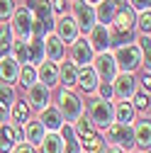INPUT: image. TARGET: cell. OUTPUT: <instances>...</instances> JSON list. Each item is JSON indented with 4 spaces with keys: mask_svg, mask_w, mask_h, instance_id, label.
I'll return each mask as SVG.
<instances>
[{
    "mask_svg": "<svg viewBox=\"0 0 151 153\" xmlns=\"http://www.w3.org/2000/svg\"><path fill=\"white\" fill-rule=\"evenodd\" d=\"M115 63L122 66L124 73H132L134 68H139L141 66V51H139V46H132V44L122 46L117 51V56H115Z\"/></svg>",
    "mask_w": 151,
    "mask_h": 153,
    "instance_id": "cell-4",
    "label": "cell"
},
{
    "mask_svg": "<svg viewBox=\"0 0 151 153\" xmlns=\"http://www.w3.org/2000/svg\"><path fill=\"white\" fill-rule=\"evenodd\" d=\"M56 36H59L61 42H76L78 39V25H76V20H71V17H61L59 25H56Z\"/></svg>",
    "mask_w": 151,
    "mask_h": 153,
    "instance_id": "cell-14",
    "label": "cell"
},
{
    "mask_svg": "<svg viewBox=\"0 0 151 153\" xmlns=\"http://www.w3.org/2000/svg\"><path fill=\"white\" fill-rule=\"evenodd\" d=\"M15 12V0H0V20H7Z\"/></svg>",
    "mask_w": 151,
    "mask_h": 153,
    "instance_id": "cell-34",
    "label": "cell"
},
{
    "mask_svg": "<svg viewBox=\"0 0 151 153\" xmlns=\"http://www.w3.org/2000/svg\"><path fill=\"white\" fill-rule=\"evenodd\" d=\"M12 117H15V122H27V117H29V107H27V102H17L15 109H12Z\"/></svg>",
    "mask_w": 151,
    "mask_h": 153,
    "instance_id": "cell-33",
    "label": "cell"
},
{
    "mask_svg": "<svg viewBox=\"0 0 151 153\" xmlns=\"http://www.w3.org/2000/svg\"><path fill=\"white\" fill-rule=\"evenodd\" d=\"M54 10L56 12H66V3L64 0H54Z\"/></svg>",
    "mask_w": 151,
    "mask_h": 153,
    "instance_id": "cell-43",
    "label": "cell"
},
{
    "mask_svg": "<svg viewBox=\"0 0 151 153\" xmlns=\"http://www.w3.org/2000/svg\"><path fill=\"white\" fill-rule=\"evenodd\" d=\"M76 78H78V68H76L73 63H64L61 71H59V83L71 88V85H76Z\"/></svg>",
    "mask_w": 151,
    "mask_h": 153,
    "instance_id": "cell-25",
    "label": "cell"
},
{
    "mask_svg": "<svg viewBox=\"0 0 151 153\" xmlns=\"http://www.w3.org/2000/svg\"><path fill=\"white\" fill-rule=\"evenodd\" d=\"M122 3H124V0H115V5H122Z\"/></svg>",
    "mask_w": 151,
    "mask_h": 153,
    "instance_id": "cell-47",
    "label": "cell"
},
{
    "mask_svg": "<svg viewBox=\"0 0 151 153\" xmlns=\"http://www.w3.org/2000/svg\"><path fill=\"white\" fill-rule=\"evenodd\" d=\"M34 10H37V27H34V34L37 36H46V32H49V27H51V7H49V3L46 0H39L37 5H32Z\"/></svg>",
    "mask_w": 151,
    "mask_h": 153,
    "instance_id": "cell-7",
    "label": "cell"
},
{
    "mask_svg": "<svg viewBox=\"0 0 151 153\" xmlns=\"http://www.w3.org/2000/svg\"><path fill=\"white\" fill-rule=\"evenodd\" d=\"M17 75H20V63L10 56H3L0 59V80L3 83H15Z\"/></svg>",
    "mask_w": 151,
    "mask_h": 153,
    "instance_id": "cell-15",
    "label": "cell"
},
{
    "mask_svg": "<svg viewBox=\"0 0 151 153\" xmlns=\"http://www.w3.org/2000/svg\"><path fill=\"white\" fill-rule=\"evenodd\" d=\"M102 153H122L117 146H112V148H102Z\"/></svg>",
    "mask_w": 151,
    "mask_h": 153,
    "instance_id": "cell-45",
    "label": "cell"
},
{
    "mask_svg": "<svg viewBox=\"0 0 151 153\" xmlns=\"http://www.w3.org/2000/svg\"><path fill=\"white\" fill-rule=\"evenodd\" d=\"M0 112H10V105H7L3 97H0Z\"/></svg>",
    "mask_w": 151,
    "mask_h": 153,
    "instance_id": "cell-44",
    "label": "cell"
},
{
    "mask_svg": "<svg viewBox=\"0 0 151 153\" xmlns=\"http://www.w3.org/2000/svg\"><path fill=\"white\" fill-rule=\"evenodd\" d=\"M112 22H115V29L117 32H129L132 25H134V15H132V10H120L115 12V17H112Z\"/></svg>",
    "mask_w": 151,
    "mask_h": 153,
    "instance_id": "cell-23",
    "label": "cell"
},
{
    "mask_svg": "<svg viewBox=\"0 0 151 153\" xmlns=\"http://www.w3.org/2000/svg\"><path fill=\"white\" fill-rule=\"evenodd\" d=\"M44 59L46 61H61L64 59V42L56 34L44 36Z\"/></svg>",
    "mask_w": 151,
    "mask_h": 153,
    "instance_id": "cell-11",
    "label": "cell"
},
{
    "mask_svg": "<svg viewBox=\"0 0 151 153\" xmlns=\"http://www.w3.org/2000/svg\"><path fill=\"white\" fill-rule=\"evenodd\" d=\"M100 95H102V100H110L112 97V88L105 83V85H100Z\"/></svg>",
    "mask_w": 151,
    "mask_h": 153,
    "instance_id": "cell-42",
    "label": "cell"
},
{
    "mask_svg": "<svg viewBox=\"0 0 151 153\" xmlns=\"http://www.w3.org/2000/svg\"><path fill=\"white\" fill-rule=\"evenodd\" d=\"M42 124H44V129H51V131H56V129H61V122H64V117H61V112L59 109H54V107H44V112H42V119H39Z\"/></svg>",
    "mask_w": 151,
    "mask_h": 153,
    "instance_id": "cell-20",
    "label": "cell"
},
{
    "mask_svg": "<svg viewBox=\"0 0 151 153\" xmlns=\"http://www.w3.org/2000/svg\"><path fill=\"white\" fill-rule=\"evenodd\" d=\"M27 61L29 63H42L44 61V39L37 36L27 44Z\"/></svg>",
    "mask_w": 151,
    "mask_h": 153,
    "instance_id": "cell-21",
    "label": "cell"
},
{
    "mask_svg": "<svg viewBox=\"0 0 151 153\" xmlns=\"http://www.w3.org/2000/svg\"><path fill=\"white\" fill-rule=\"evenodd\" d=\"M12 34L15 36H20L22 42L32 39V34H34V22H32V15L27 7H20L15 12V20H12Z\"/></svg>",
    "mask_w": 151,
    "mask_h": 153,
    "instance_id": "cell-3",
    "label": "cell"
},
{
    "mask_svg": "<svg viewBox=\"0 0 151 153\" xmlns=\"http://www.w3.org/2000/svg\"><path fill=\"white\" fill-rule=\"evenodd\" d=\"M81 109H83V105L78 100V95H73L71 90H61L59 92V112H61V117L73 122V119L81 117Z\"/></svg>",
    "mask_w": 151,
    "mask_h": 153,
    "instance_id": "cell-2",
    "label": "cell"
},
{
    "mask_svg": "<svg viewBox=\"0 0 151 153\" xmlns=\"http://www.w3.org/2000/svg\"><path fill=\"white\" fill-rule=\"evenodd\" d=\"M149 139H151V129H149V122H139L137 129H134V143H139L141 148L149 151Z\"/></svg>",
    "mask_w": 151,
    "mask_h": 153,
    "instance_id": "cell-24",
    "label": "cell"
},
{
    "mask_svg": "<svg viewBox=\"0 0 151 153\" xmlns=\"http://www.w3.org/2000/svg\"><path fill=\"white\" fill-rule=\"evenodd\" d=\"M22 139V131L15 126H0V153H10L15 141Z\"/></svg>",
    "mask_w": 151,
    "mask_h": 153,
    "instance_id": "cell-16",
    "label": "cell"
},
{
    "mask_svg": "<svg viewBox=\"0 0 151 153\" xmlns=\"http://www.w3.org/2000/svg\"><path fill=\"white\" fill-rule=\"evenodd\" d=\"M42 146H44V153H64V141H61V136H56V134L44 136Z\"/></svg>",
    "mask_w": 151,
    "mask_h": 153,
    "instance_id": "cell-27",
    "label": "cell"
},
{
    "mask_svg": "<svg viewBox=\"0 0 151 153\" xmlns=\"http://www.w3.org/2000/svg\"><path fill=\"white\" fill-rule=\"evenodd\" d=\"M88 44H90L93 49H98V51H105V49L110 46V32H107V27H105V25H93V27H90V39H88Z\"/></svg>",
    "mask_w": 151,
    "mask_h": 153,
    "instance_id": "cell-12",
    "label": "cell"
},
{
    "mask_svg": "<svg viewBox=\"0 0 151 153\" xmlns=\"http://www.w3.org/2000/svg\"><path fill=\"white\" fill-rule=\"evenodd\" d=\"M132 7L144 12V10H149V0H132Z\"/></svg>",
    "mask_w": 151,
    "mask_h": 153,
    "instance_id": "cell-40",
    "label": "cell"
},
{
    "mask_svg": "<svg viewBox=\"0 0 151 153\" xmlns=\"http://www.w3.org/2000/svg\"><path fill=\"white\" fill-rule=\"evenodd\" d=\"M0 122H3V119H0Z\"/></svg>",
    "mask_w": 151,
    "mask_h": 153,
    "instance_id": "cell-48",
    "label": "cell"
},
{
    "mask_svg": "<svg viewBox=\"0 0 151 153\" xmlns=\"http://www.w3.org/2000/svg\"><path fill=\"white\" fill-rule=\"evenodd\" d=\"M105 129H107V139L115 141L117 146H134V131L129 129V124H120V122L115 124L112 122Z\"/></svg>",
    "mask_w": 151,
    "mask_h": 153,
    "instance_id": "cell-5",
    "label": "cell"
},
{
    "mask_svg": "<svg viewBox=\"0 0 151 153\" xmlns=\"http://www.w3.org/2000/svg\"><path fill=\"white\" fill-rule=\"evenodd\" d=\"M12 51H15V61L17 63H27V42H15L12 44Z\"/></svg>",
    "mask_w": 151,
    "mask_h": 153,
    "instance_id": "cell-31",
    "label": "cell"
},
{
    "mask_svg": "<svg viewBox=\"0 0 151 153\" xmlns=\"http://www.w3.org/2000/svg\"><path fill=\"white\" fill-rule=\"evenodd\" d=\"M10 46H12V32H10V27H0V59L10 51Z\"/></svg>",
    "mask_w": 151,
    "mask_h": 153,
    "instance_id": "cell-29",
    "label": "cell"
},
{
    "mask_svg": "<svg viewBox=\"0 0 151 153\" xmlns=\"http://www.w3.org/2000/svg\"><path fill=\"white\" fill-rule=\"evenodd\" d=\"M37 75H39V80H42L46 88H51V85L59 83V68H56L54 61H42V66H39V71H37Z\"/></svg>",
    "mask_w": 151,
    "mask_h": 153,
    "instance_id": "cell-18",
    "label": "cell"
},
{
    "mask_svg": "<svg viewBox=\"0 0 151 153\" xmlns=\"http://www.w3.org/2000/svg\"><path fill=\"white\" fill-rule=\"evenodd\" d=\"M134 92H137V80H134V75H132V73H122L120 78L115 80V95H117V100L127 102L129 97H134Z\"/></svg>",
    "mask_w": 151,
    "mask_h": 153,
    "instance_id": "cell-9",
    "label": "cell"
},
{
    "mask_svg": "<svg viewBox=\"0 0 151 153\" xmlns=\"http://www.w3.org/2000/svg\"><path fill=\"white\" fill-rule=\"evenodd\" d=\"M134 105H137V109H146V107H149V92H146V95H137Z\"/></svg>",
    "mask_w": 151,
    "mask_h": 153,
    "instance_id": "cell-39",
    "label": "cell"
},
{
    "mask_svg": "<svg viewBox=\"0 0 151 153\" xmlns=\"http://www.w3.org/2000/svg\"><path fill=\"white\" fill-rule=\"evenodd\" d=\"M95 73H98V78H102V80H112V78L117 75L115 56H110V53L100 51V56L95 59Z\"/></svg>",
    "mask_w": 151,
    "mask_h": 153,
    "instance_id": "cell-8",
    "label": "cell"
},
{
    "mask_svg": "<svg viewBox=\"0 0 151 153\" xmlns=\"http://www.w3.org/2000/svg\"><path fill=\"white\" fill-rule=\"evenodd\" d=\"M12 153H34V148H32V143H20Z\"/></svg>",
    "mask_w": 151,
    "mask_h": 153,
    "instance_id": "cell-41",
    "label": "cell"
},
{
    "mask_svg": "<svg viewBox=\"0 0 151 153\" xmlns=\"http://www.w3.org/2000/svg\"><path fill=\"white\" fill-rule=\"evenodd\" d=\"M0 97H3L7 105H12L10 100H15V92H12V88H7V85H3V88H0Z\"/></svg>",
    "mask_w": 151,
    "mask_h": 153,
    "instance_id": "cell-38",
    "label": "cell"
},
{
    "mask_svg": "<svg viewBox=\"0 0 151 153\" xmlns=\"http://www.w3.org/2000/svg\"><path fill=\"white\" fill-rule=\"evenodd\" d=\"M73 15H76V25L81 29H85V32H90V27L95 25V10H93V5L85 3V0H78V3L73 5Z\"/></svg>",
    "mask_w": 151,
    "mask_h": 153,
    "instance_id": "cell-6",
    "label": "cell"
},
{
    "mask_svg": "<svg viewBox=\"0 0 151 153\" xmlns=\"http://www.w3.org/2000/svg\"><path fill=\"white\" fill-rule=\"evenodd\" d=\"M44 136H46V129L42 122H29V119L25 122V139L29 143H42Z\"/></svg>",
    "mask_w": 151,
    "mask_h": 153,
    "instance_id": "cell-19",
    "label": "cell"
},
{
    "mask_svg": "<svg viewBox=\"0 0 151 153\" xmlns=\"http://www.w3.org/2000/svg\"><path fill=\"white\" fill-rule=\"evenodd\" d=\"M76 83H78L85 92H95V90H98V73H95V68L83 66V68L78 71V78H76Z\"/></svg>",
    "mask_w": 151,
    "mask_h": 153,
    "instance_id": "cell-17",
    "label": "cell"
},
{
    "mask_svg": "<svg viewBox=\"0 0 151 153\" xmlns=\"http://www.w3.org/2000/svg\"><path fill=\"white\" fill-rule=\"evenodd\" d=\"M139 44H141V46H139L141 56H146V71H149V49H151V46H149V34H144V36H141Z\"/></svg>",
    "mask_w": 151,
    "mask_h": 153,
    "instance_id": "cell-36",
    "label": "cell"
},
{
    "mask_svg": "<svg viewBox=\"0 0 151 153\" xmlns=\"http://www.w3.org/2000/svg\"><path fill=\"white\" fill-rule=\"evenodd\" d=\"M76 134H81L83 139L88 136V134H93V131H90V119H88V117H83V119L78 122V129H76Z\"/></svg>",
    "mask_w": 151,
    "mask_h": 153,
    "instance_id": "cell-35",
    "label": "cell"
},
{
    "mask_svg": "<svg viewBox=\"0 0 151 153\" xmlns=\"http://www.w3.org/2000/svg\"><path fill=\"white\" fill-rule=\"evenodd\" d=\"M61 136H64V141H66L64 153H78V139H76V131H73L71 126H64V124H61Z\"/></svg>",
    "mask_w": 151,
    "mask_h": 153,
    "instance_id": "cell-26",
    "label": "cell"
},
{
    "mask_svg": "<svg viewBox=\"0 0 151 153\" xmlns=\"http://www.w3.org/2000/svg\"><path fill=\"white\" fill-rule=\"evenodd\" d=\"M90 122L95 124V126H110L112 124V119H115V109H112V105H110V100H93L90 105Z\"/></svg>",
    "mask_w": 151,
    "mask_h": 153,
    "instance_id": "cell-1",
    "label": "cell"
},
{
    "mask_svg": "<svg viewBox=\"0 0 151 153\" xmlns=\"http://www.w3.org/2000/svg\"><path fill=\"white\" fill-rule=\"evenodd\" d=\"M115 117H117L120 124H129L132 119H134V109H132L127 102H120V107L115 109Z\"/></svg>",
    "mask_w": 151,
    "mask_h": 153,
    "instance_id": "cell-28",
    "label": "cell"
},
{
    "mask_svg": "<svg viewBox=\"0 0 151 153\" xmlns=\"http://www.w3.org/2000/svg\"><path fill=\"white\" fill-rule=\"evenodd\" d=\"M93 59V46L88 44V39H76L73 49H71V61L73 66H88Z\"/></svg>",
    "mask_w": 151,
    "mask_h": 153,
    "instance_id": "cell-10",
    "label": "cell"
},
{
    "mask_svg": "<svg viewBox=\"0 0 151 153\" xmlns=\"http://www.w3.org/2000/svg\"><path fill=\"white\" fill-rule=\"evenodd\" d=\"M85 148H88V153H100L102 151V139L95 136V134H88L85 136Z\"/></svg>",
    "mask_w": 151,
    "mask_h": 153,
    "instance_id": "cell-32",
    "label": "cell"
},
{
    "mask_svg": "<svg viewBox=\"0 0 151 153\" xmlns=\"http://www.w3.org/2000/svg\"><path fill=\"white\" fill-rule=\"evenodd\" d=\"M17 78H20V83H22L25 88H29V85L37 80V71H34L32 66H25V68H20V75H17Z\"/></svg>",
    "mask_w": 151,
    "mask_h": 153,
    "instance_id": "cell-30",
    "label": "cell"
},
{
    "mask_svg": "<svg viewBox=\"0 0 151 153\" xmlns=\"http://www.w3.org/2000/svg\"><path fill=\"white\" fill-rule=\"evenodd\" d=\"M115 12H117V5H115V0H100V5H98V12H95V20H100L102 25H107V22H112Z\"/></svg>",
    "mask_w": 151,
    "mask_h": 153,
    "instance_id": "cell-22",
    "label": "cell"
},
{
    "mask_svg": "<svg viewBox=\"0 0 151 153\" xmlns=\"http://www.w3.org/2000/svg\"><path fill=\"white\" fill-rule=\"evenodd\" d=\"M149 22H151L149 10H144V12H141V17H139V29H141L144 34H149Z\"/></svg>",
    "mask_w": 151,
    "mask_h": 153,
    "instance_id": "cell-37",
    "label": "cell"
},
{
    "mask_svg": "<svg viewBox=\"0 0 151 153\" xmlns=\"http://www.w3.org/2000/svg\"><path fill=\"white\" fill-rule=\"evenodd\" d=\"M85 3H90V5H95V3H100V0H85Z\"/></svg>",
    "mask_w": 151,
    "mask_h": 153,
    "instance_id": "cell-46",
    "label": "cell"
},
{
    "mask_svg": "<svg viewBox=\"0 0 151 153\" xmlns=\"http://www.w3.org/2000/svg\"><path fill=\"white\" fill-rule=\"evenodd\" d=\"M27 90H29V105L37 109H44L49 102V88L44 83H32Z\"/></svg>",
    "mask_w": 151,
    "mask_h": 153,
    "instance_id": "cell-13",
    "label": "cell"
}]
</instances>
